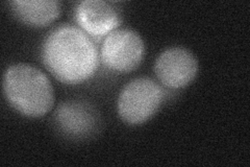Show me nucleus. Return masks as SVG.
<instances>
[{
  "label": "nucleus",
  "instance_id": "obj_1",
  "mask_svg": "<svg viewBox=\"0 0 250 167\" xmlns=\"http://www.w3.org/2000/svg\"><path fill=\"white\" fill-rule=\"evenodd\" d=\"M42 59L50 73L60 82L76 85L96 72L99 54L87 33L72 25H62L45 39Z\"/></svg>",
  "mask_w": 250,
  "mask_h": 167
},
{
  "label": "nucleus",
  "instance_id": "obj_2",
  "mask_svg": "<svg viewBox=\"0 0 250 167\" xmlns=\"http://www.w3.org/2000/svg\"><path fill=\"white\" fill-rule=\"evenodd\" d=\"M3 93L10 105L22 115L39 118L54 103L53 87L40 69L29 64H15L3 74Z\"/></svg>",
  "mask_w": 250,
  "mask_h": 167
},
{
  "label": "nucleus",
  "instance_id": "obj_3",
  "mask_svg": "<svg viewBox=\"0 0 250 167\" xmlns=\"http://www.w3.org/2000/svg\"><path fill=\"white\" fill-rule=\"evenodd\" d=\"M165 97L162 87L149 77H139L124 87L118 97L119 116L129 124H141L155 115Z\"/></svg>",
  "mask_w": 250,
  "mask_h": 167
},
{
  "label": "nucleus",
  "instance_id": "obj_4",
  "mask_svg": "<svg viewBox=\"0 0 250 167\" xmlns=\"http://www.w3.org/2000/svg\"><path fill=\"white\" fill-rule=\"evenodd\" d=\"M145 44L137 31L122 28L108 34L101 46V61L117 72H129L143 61Z\"/></svg>",
  "mask_w": 250,
  "mask_h": 167
},
{
  "label": "nucleus",
  "instance_id": "obj_5",
  "mask_svg": "<svg viewBox=\"0 0 250 167\" xmlns=\"http://www.w3.org/2000/svg\"><path fill=\"white\" fill-rule=\"evenodd\" d=\"M154 71L163 85L170 89H181L196 77L198 61L184 47H171L156 59Z\"/></svg>",
  "mask_w": 250,
  "mask_h": 167
},
{
  "label": "nucleus",
  "instance_id": "obj_6",
  "mask_svg": "<svg viewBox=\"0 0 250 167\" xmlns=\"http://www.w3.org/2000/svg\"><path fill=\"white\" fill-rule=\"evenodd\" d=\"M75 16L84 33L91 36H107L121 22L118 10L104 0H84L76 7Z\"/></svg>",
  "mask_w": 250,
  "mask_h": 167
},
{
  "label": "nucleus",
  "instance_id": "obj_7",
  "mask_svg": "<svg viewBox=\"0 0 250 167\" xmlns=\"http://www.w3.org/2000/svg\"><path fill=\"white\" fill-rule=\"evenodd\" d=\"M60 128L71 136H85L96 126V116L91 107L83 102H65L58 108L56 115Z\"/></svg>",
  "mask_w": 250,
  "mask_h": 167
},
{
  "label": "nucleus",
  "instance_id": "obj_8",
  "mask_svg": "<svg viewBox=\"0 0 250 167\" xmlns=\"http://www.w3.org/2000/svg\"><path fill=\"white\" fill-rule=\"evenodd\" d=\"M10 5L16 17L30 26H46L62 11L61 2L56 0H15Z\"/></svg>",
  "mask_w": 250,
  "mask_h": 167
}]
</instances>
